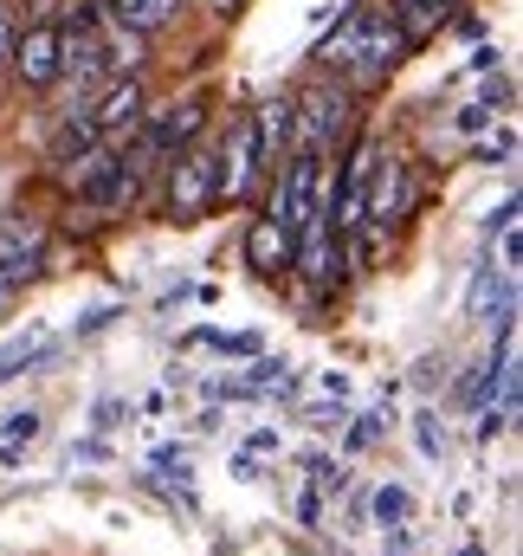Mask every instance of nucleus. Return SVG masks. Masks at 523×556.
Returning <instances> with one entry per match:
<instances>
[{"label": "nucleus", "instance_id": "13", "mask_svg": "<svg viewBox=\"0 0 523 556\" xmlns=\"http://www.w3.org/2000/svg\"><path fill=\"white\" fill-rule=\"evenodd\" d=\"M446 7H459V0H394V7H388V20H394V33H400L407 46H426V39L439 33Z\"/></svg>", "mask_w": 523, "mask_h": 556}, {"label": "nucleus", "instance_id": "1", "mask_svg": "<svg viewBox=\"0 0 523 556\" xmlns=\"http://www.w3.org/2000/svg\"><path fill=\"white\" fill-rule=\"evenodd\" d=\"M400 52H407V39L394 33V20L369 13V7H356V13H349L323 46H317V59H323V65H343L362 91L388 78L394 65H400Z\"/></svg>", "mask_w": 523, "mask_h": 556}, {"label": "nucleus", "instance_id": "5", "mask_svg": "<svg viewBox=\"0 0 523 556\" xmlns=\"http://www.w3.org/2000/svg\"><path fill=\"white\" fill-rule=\"evenodd\" d=\"M214 181H220V155L214 149H188L175 162V175H168V214H181V220L207 214L214 207Z\"/></svg>", "mask_w": 523, "mask_h": 556}, {"label": "nucleus", "instance_id": "11", "mask_svg": "<svg viewBox=\"0 0 523 556\" xmlns=\"http://www.w3.org/2000/svg\"><path fill=\"white\" fill-rule=\"evenodd\" d=\"M201 124H207V104H175V111H168V117H162V124L142 137V162H162L175 142H188ZM142 162H136V168H142Z\"/></svg>", "mask_w": 523, "mask_h": 556}, {"label": "nucleus", "instance_id": "17", "mask_svg": "<svg viewBox=\"0 0 523 556\" xmlns=\"http://www.w3.org/2000/svg\"><path fill=\"white\" fill-rule=\"evenodd\" d=\"M407 511H413V498H407L400 485H382V492H375V518H382L388 531H400V525H407Z\"/></svg>", "mask_w": 523, "mask_h": 556}, {"label": "nucleus", "instance_id": "3", "mask_svg": "<svg viewBox=\"0 0 523 556\" xmlns=\"http://www.w3.org/2000/svg\"><path fill=\"white\" fill-rule=\"evenodd\" d=\"M349 124V98L336 85H310L304 98H291V149H310V155H330L336 137Z\"/></svg>", "mask_w": 523, "mask_h": 556}, {"label": "nucleus", "instance_id": "10", "mask_svg": "<svg viewBox=\"0 0 523 556\" xmlns=\"http://www.w3.org/2000/svg\"><path fill=\"white\" fill-rule=\"evenodd\" d=\"M400 194H407V168L375 155V168H369V188H362V220H382V227H388L394 207H400Z\"/></svg>", "mask_w": 523, "mask_h": 556}, {"label": "nucleus", "instance_id": "14", "mask_svg": "<svg viewBox=\"0 0 523 556\" xmlns=\"http://www.w3.org/2000/svg\"><path fill=\"white\" fill-rule=\"evenodd\" d=\"M91 124H98V137H117V130H136L142 124V85H136V72L124 85H111V98L91 111Z\"/></svg>", "mask_w": 523, "mask_h": 556}, {"label": "nucleus", "instance_id": "21", "mask_svg": "<svg viewBox=\"0 0 523 556\" xmlns=\"http://www.w3.org/2000/svg\"><path fill=\"white\" fill-rule=\"evenodd\" d=\"M33 433H39V415H33V408L7 415V440H33Z\"/></svg>", "mask_w": 523, "mask_h": 556}, {"label": "nucleus", "instance_id": "25", "mask_svg": "<svg viewBox=\"0 0 523 556\" xmlns=\"http://www.w3.org/2000/svg\"><path fill=\"white\" fill-rule=\"evenodd\" d=\"M459 556H479V551H459Z\"/></svg>", "mask_w": 523, "mask_h": 556}, {"label": "nucleus", "instance_id": "12", "mask_svg": "<svg viewBox=\"0 0 523 556\" xmlns=\"http://www.w3.org/2000/svg\"><path fill=\"white\" fill-rule=\"evenodd\" d=\"M253 130H259V162L265 175L278 168V155H291V98H265L253 111Z\"/></svg>", "mask_w": 523, "mask_h": 556}, {"label": "nucleus", "instance_id": "16", "mask_svg": "<svg viewBox=\"0 0 523 556\" xmlns=\"http://www.w3.org/2000/svg\"><path fill=\"white\" fill-rule=\"evenodd\" d=\"M111 7H117V13L130 20L136 33H162V26H168V20L181 13V0H111Z\"/></svg>", "mask_w": 523, "mask_h": 556}, {"label": "nucleus", "instance_id": "24", "mask_svg": "<svg viewBox=\"0 0 523 556\" xmlns=\"http://www.w3.org/2000/svg\"><path fill=\"white\" fill-rule=\"evenodd\" d=\"M7 304H13V278L0 273V311H7Z\"/></svg>", "mask_w": 523, "mask_h": 556}, {"label": "nucleus", "instance_id": "9", "mask_svg": "<svg viewBox=\"0 0 523 556\" xmlns=\"http://www.w3.org/2000/svg\"><path fill=\"white\" fill-rule=\"evenodd\" d=\"M39 260H46V240H39V227L26 220V214H0V273L20 278L39 273Z\"/></svg>", "mask_w": 523, "mask_h": 556}, {"label": "nucleus", "instance_id": "7", "mask_svg": "<svg viewBox=\"0 0 523 556\" xmlns=\"http://www.w3.org/2000/svg\"><path fill=\"white\" fill-rule=\"evenodd\" d=\"M85 13H91V26H98V39H104V52H111L117 72H136V65L149 59V33H136L111 0H98V7H85Z\"/></svg>", "mask_w": 523, "mask_h": 556}, {"label": "nucleus", "instance_id": "19", "mask_svg": "<svg viewBox=\"0 0 523 556\" xmlns=\"http://www.w3.org/2000/svg\"><path fill=\"white\" fill-rule=\"evenodd\" d=\"M375 433H382V415H362L356 427H349V440H343V446H349V453H362V446H369Z\"/></svg>", "mask_w": 523, "mask_h": 556}, {"label": "nucleus", "instance_id": "4", "mask_svg": "<svg viewBox=\"0 0 523 556\" xmlns=\"http://www.w3.org/2000/svg\"><path fill=\"white\" fill-rule=\"evenodd\" d=\"M220 181H214V201H246L253 188L265 181V162H259V130H253V111H240L220 137Z\"/></svg>", "mask_w": 523, "mask_h": 556}, {"label": "nucleus", "instance_id": "2", "mask_svg": "<svg viewBox=\"0 0 523 556\" xmlns=\"http://www.w3.org/2000/svg\"><path fill=\"white\" fill-rule=\"evenodd\" d=\"M278 181H271V201H265V220H278L291 240L317 220V207H323V155H310V149H291L278 168H271Z\"/></svg>", "mask_w": 523, "mask_h": 556}, {"label": "nucleus", "instance_id": "22", "mask_svg": "<svg viewBox=\"0 0 523 556\" xmlns=\"http://www.w3.org/2000/svg\"><path fill=\"white\" fill-rule=\"evenodd\" d=\"M13 39H20V26H13V7L0 0V65L13 59Z\"/></svg>", "mask_w": 523, "mask_h": 556}, {"label": "nucleus", "instance_id": "15", "mask_svg": "<svg viewBox=\"0 0 523 556\" xmlns=\"http://www.w3.org/2000/svg\"><path fill=\"white\" fill-rule=\"evenodd\" d=\"M246 260H253L259 273H278V266H291V260H297V240H291L278 220H265V214H259V220L246 227Z\"/></svg>", "mask_w": 523, "mask_h": 556}, {"label": "nucleus", "instance_id": "6", "mask_svg": "<svg viewBox=\"0 0 523 556\" xmlns=\"http://www.w3.org/2000/svg\"><path fill=\"white\" fill-rule=\"evenodd\" d=\"M59 72H72L78 85H104L117 65H111V52H104V39H98V26H91V13H78L65 33H59Z\"/></svg>", "mask_w": 523, "mask_h": 556}, {"label": "nucleus", "instance_id": "18", "mask_svg": "<svg viewBox=\"0 0 523 556\" xmlns=\"http://www.w3.org/2000/svg\"><path fill=\"white\" fill-rule=\"evenodd\" d=\"M194 343H207V350H220V356H259V337H214V330H201Z\"/></svg>", "mask_w": 523, "mask_h": 556}, {"label": "nucleus", "instance_id": "20", "mask_svg": "<svg viewBox=\"0 0 523 556\" xmlns=\"http://www.w3.org/2000/svg\"><path fill=\"white\" fill-rule=\"evenodd\" d=\"M492 117H498V111H492V98H479V104H465V111H459V130H485Z\"/></svg>", "mask_w": 523, "mask_h": 556}, {"label": "nucleus", "instance_id": "8", "mask_svg": "<svg viewBox=\"0 0 523 556\" xmlns=\"http://www.w3.org/2000/svg\"><path fill=\"white\" fill-rule=\"evenodd\" d=\"M13 72H20L26 91H46V85L59 78V33H52V26L20 33V39H13Z\"/></svg>", "mask_w": 523, "mask_h": 556}, {"label": "nucleus", "instance_id": "23", "mask_svg": "<svg viewBox=\"0 0 523 556\" xmlns=\"http://www.w3.org/2000/svg\"><path fill=\"white\" fill-rule=\"evenodd\" d=\"M207 7H214V13H240L246 0H207Z\"/></svg>", "mask_w": 523, "mask_h": 556}]
</instances>
